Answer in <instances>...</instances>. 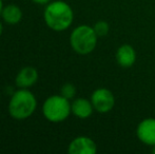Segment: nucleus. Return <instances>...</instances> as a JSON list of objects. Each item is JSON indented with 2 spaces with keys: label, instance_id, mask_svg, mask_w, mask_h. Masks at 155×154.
<instances>
[{
  "label": "nucleus",
  "instance_id": "1",
  "mask_svg": "<svg viewBox=\"0 0 155 154\" xmlns=\"http://www.w3.org/2000/svg\"><path fill=\"white\" fill-rule=\"evenodd\" d=\"M45 25L51 30L61 32L70 28L73 22L74 14L72 8L64 1L57 0L47 5L43 13Z\"/></svg>",
  "mask_w": 155,
  "mask_h": 154
},
{
  "label": "nucleus",
  "instance_id": "2",
  "mask_svg": "<svg viewBox=\"0 0 155 154\" xmlns=\"http://www.w3.org/2000/svg\"><path fill=\"white\" fill-rule=\"evenodd\" d=\"M37 100L34 94L28 89H19L12 95L8 103L10 115L15 119L22 120L35 112Z\"/></svg>",
  "mask_w": 155,
  "mask_h": 154
},
{
  "label": "nucleus",
  "instance_id": "3",
  "mask_svg": "<svg viewBox=\"0 0 155 154\" xmlns=\"http://www.w3.org/2000/svg\"><path fill=\"white\" fill-rule=\"evenodd\" d=\"M98 36L93 28L82 25L75 28L70 36V43L74 51L79 55H88L95 49Z\"/></svg>",
  "mask_w": 155,
  "mask_h": 154
},
{
  "label": "nucleus",
  "instance_id": "4",
  "mask_svg": "<svg viewBox=\"0 0 155 154\" xmlns=\"http://www.w3.org/2000/svg\"><path fill=\"white\" fill-rule=\"evenodd\" d=\"M71 112V103L62 95L49 97L42 106L43 116L51 123H61L69 117Z\"/></svg>",
  "mask_w": 155,
  "mask_h": 154
},
{
  "label": "nucleus",
  "instance_id": "5",
  "mask_svg": "<svg viewBox=\"0 0 155 154\" xmlns=\"http://www.w3.org/2000/svg\"><path fill=\"white\" fill-rule=\"evenodd\" d=\"M94 109L99 113H108L115 105V98L113 93L108 89L100 88L93 92L91 97Z\"/></svg>",
  "mask_w": 155,
  "mask_h": 154
},
{
  "label": "nucleus",
  "instance_id": "6",
  "mask_svg": "<svg viewBox=\"0 0 155 154\" xmlns=\"http://www.w3.org/2000/svg\"><path fill=\"white\" fill-rule=\"evenodd\" d=\"M68 151L70 154H94L97 151V147L90 137L78 136L71 142Z\"/></svg>",
  "mask_w": 155,
  "mask_h": 154
},
{
  "label": "nucleus",
  "instance_id": "7",
  "mask_svg": "<svg viewBox=\"0 0 155 154\" xmlns=\"http://www.w3.org/2000/svg\"><path fill=\"white\" fill-rule=\"evenodd\" d=\"M137 137L143 144L155 146V118H146L138 125Z\"/></svg>",
  "mask_w": 155,
  "mask_h": 154
},
{
  "label": "nucleus",
  "instance_id": "8",
  "mask_svg": "<svg viewBox=\"0 0 155 154\" xmlns=\"http://www.w3.org/2000/svg\"><path fill=\"white\" fill-rule=\"evenodd\" d=\"M38 80V72L33 67H25L17 74L15 84L19 89H29Z\"/></svg>",
  "mask_w": 155,
  "mask_h": 154
},
{
  "label": "nucleus",
  "instance_id": "9",
  "mask_svg": "<svg viewBox=\"0 0 155 154\" xmlns=\"http://www.w3.org/2000/svg\"><path fill=\"white\" fill-rule=\"evenodd\" d=\"M116 60L119 66L124 68H130L135 64L136 52L130 44H123L116 52Z\"/></svg>",
  "mask_w": 155,
  "mask_h": 154
},
{
  "label": "nucleus",
  "instance_id": "10",
  "mask_svg": "<svg viewBox=\"0 0 155 154\" xmlns=\"http://www.w3.org/2000/svg\"><path fill=\"white\" fill-rule=\"evenodd\" d=\"M93 105L86 98H77L71 103V111L78 118H88L93 113Z\"/></svg>",
  "mask_w": 155,
  "mask_h": 154
},
{
  "label": "nucleus",
  "instance_id": "11",
  "mask_svg": "<svg viewBox=\"0 0 155 154\" xmlns=\"http://www.w3.org/2000/svg\"><path fill=\"white\" fill-rule=\"evenodd\" d=\"M2 19L8 25H17L22 19V11L15 4H8L3 8L1 13Z\"/></svg>",
  "mask_w": 155,
  "mask_h": 154
},
{
  "label": "nucleus",
  "instance_id": "12",
  "mask_svg": "<svg viewBox=\"0 0 155 154\" xmlns=\"http://www.w3.org/2000/svg\"><path fill=\"white\" fill-rule=\"evenodd\" d=\"M93 29L98 37H104V36H107V34L109 33L110 28H109V25L106 22V21L100 20L94 25Z\"/></svg>",
  "mask_w": 155,
  "mask_h": 154
},
{
  "label": "nucleus",
  "instance_id": "13",
  "mask_svg": "<svg viewBox=\"0 0 155 154\" xmlns=\"http://www.w3.org/2000/svg\"><path fill=\"white\" fill-rule=\"evenodd\" d=\"M76 94V88L72 84H64L60 89V95L68 99H71L75 96Z\"/></svg>",
  "mask_w": 155,
  "mask_h": 154
},
{
  "label": "nucleus",
  "instance_id": "14",
  "mask_svg": "<svg viewBox=\"0 0 155 154\" xmlns=\"http://www.w3.org/2000/svg\"><path fill=\"white\" fill-rule=\"evenodd\" d=\"M32 1H34L37 4H48L51 0H32Z\"/></svg>",
  "mask_w": 155,
  "mask_h": 154
},
{
  "label": "nucleus",
  "instance_id": "15",
  "mask_svg": "<svg viewBox=\"0 0 155 154\" xmlns=\"http://www.w3.org/2000/svg\"><path fill=\"white\" fill-rule=\"evenodd\" d=\"M2 10H3V3H2V0H0V15L2 13Z\"/></svg>",
  "mask_w": 155,
  "mask_h": 154
},
{
  "label": "nucleus",
  "instance_id": "16",
  "mask_svg": "<svg viewBox=\"0 0 155 154\" xmlns=\"http://www.w3.org/2000/svg\"><path fill=\"white\" fill-rule=\"evenodd\" d=\"M2 31H3V27H2V23L0 22V36H1V34H2Z\"/></svg>",
  "mask_w": 155,
  "mask_h": 154
},
{
  "label": "nucleus",
  "instance_id": "17",
  "mask_svg": "<svg viewBox=\"0 0 155 154\" xmlns=\"http://www.w3.org/2000/svg\"><path fill=\"white\" fill-rule=\"evenodd\" d=\"M152 153L155 154V146H153V149H152Z\"/></svg>",
  "mask_w": 155,
  "mask_h": 154
}]
</instances>
